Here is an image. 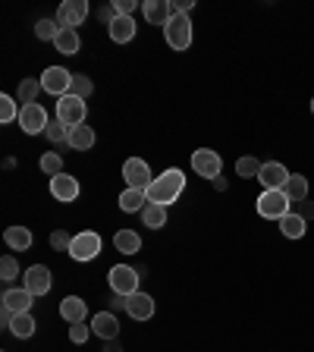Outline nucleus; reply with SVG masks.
I'll return each mask as SVG.
<instances>
[{
    "instance_id": "14",
    "label": "nucleus",
    "mask_w": 314,
    "mask_h": 352,
    "mask_svg": "<svg viewBox=\"0 0 314 352\" xmlns=\"http://www.w3.org/2000/svg\"><path fill=\"white\" fill-rule=\"evenodd\" d=\"M142 10H145V22L161 25V29L176 16V7L170 3V0H145V3H142Z\"/></svg>"
},
{
    "instance_id": "10",
    "label": "nucleus",
    "mask_w": 314,
    "mask_h": 352,
    "mask_svg": "<svg viewBox=\"0 0 314 352\" xmlns=\"http://www.w3.org/2000/svg\"><path fill=\"white\" fill-rule=\"evenodd\" d=\"M47 123H51V117H47V110L41 107V104H25V107L19 110V126L22 132H29V135H38V132L47 129Z\"/></svg>"
},
{
    "instance_id": "44",
    "label": "nucleus",
    "mask_w": 314,
    "mask_h": 352,
    "mask_svg": "<svg viewBox=\"0 0 314 352\" xmlns=\"http://www.w3.org/2000/svg\"><path fill=\"white\" fill-rule=\"evenodd\" d=\"M211 186L217 192H227V179H223V176H217V179H211Z\"/></svg>"
},
{
    "instance_id": "27",
    "label": "nucleus",
    "mask_w": 314,
    "mask_h": 352,
    "mask_svg": "<svg viewBox=\"0 0 314 352\" xmlns=\"http://www.w3.org/2000/svg\"><path fill=\"white\" fill-rule=\"evenodd\" d=\"M54 47H57L60 54H66V57L79 54V47H82L79 32H73V29H60V35H57V41H54Z\"/></svg>"
},
{
    "instance_id": "43",
    "label": "nucleus",
    "mask_w": 314,
    "mask_h": 352,
    "mask_svg": "<svg viewBox=\"0 0 314 352\" xmlns=\"http://www.w3.org/2000/svg\"><path fill=\"white\" fill-rule=\"evenodd\" d=\"M110 308H113V311H117V308H123V311H126V296L113 293V299H110Z\"/></svg>"
},
{
    "instance_id": "13",
    "label": "nucleus",
    "mask_w": 314,
    "mask_h": 352,
    "mask_svg": "<svg viewBox=\"0 0 314 352\" xmlns=\"http://www.w3.org/2000/svg\"><path fill=\"white\" fill-rule=\"evenodd\" d=\"M51 286H54V277L44 264H35V267L25 271V289H29L32 296H47L51 293Z\"/></svg>"
},
{
    "instance_id": "25",
    "label": "nucleus",
    "mask_w": 314,
    "mask_h": 352,
    "mask_svg": "<svg viewBox=\"0 0 314 352\" xmlns=\"http://www.w3.org/2000/svg\"><path fill=\"white\" fill-rule=\"evenodd\" d=\"M145 205H148V195L142 189H126L120 195V211H126V214H142Z\"/></svg>"
},
{
    "instance_id": "20",
    "label": "nucleus",
    "mask_w": 314,
    "mask_h": 352,
    "mask_svg": "<svg viewBox=\"0 0 314 352\" xmlns=\"http://www.w3.org/2000/svg\"><path fill=\"white\" fill-rule=\"evenodd\" d=\"M32 299H35V296H32L25 286H22V289H7V293H3V308H10L13 315H22V311H32Z\"/></svg>"
},
{
    "instance_id": "11",
    "label": "nucleus",
    "mask_w": 314,
    "mask_h": 352,
    "mask_svg": "<svg viewBox=\"0 0 314 352\" xmlns=\"http://www.w3.org/2000/svg\"><path fill=\"white\" fill-rule=\"evenodd\" d=\"M85 16H88L85 0H66V3H60V10H57V25L60 29H73L76 32V25L85 22Z\"/></svg>"
},
{
    "instance_id": "26",
    "label": "nucleus",
    "mask_w": 314,
    "mask_h": 352,
    "mask_svg": "<svg viewBox=\"0 0 314 352\" xmlns=\"http://www.w3.org/2000/svg\"><path fill=\"white\" fill-rule=\"evenodd\" d=\"M283 192H286V198H289L293 205H299V201H305L308 198V179L302 173H293L289 179H286Z\"/></svg>"
},
{
    "instance_id": "5",
    "label": "nucleus",
    "mask_w": 314,
    "mask_h": 352,
    "mask_svg": "<svg viewBox=\"0 0 314 352\" xmlns=\"http://www.w3.org/2000/svg\"><path fill=\"white\" fill-rule=\"evenodd\" d=\"M101 236L95 230H82V233L73 236V245H69V258L73 261H95L101 255Z\"/></svg>"
},
{
    "instance_id": "16",
    "label": "nucleus",
    "mask_w": 314,
    "mask_h": 352,
    "mask_svg": "<svg viewBox=\"0 0 314 352\" xmlns=\"http://www.w3.org/2000/svg\"><path fill=\"white\" fill-rule=\"evenodd\" d=\"M126 315L132 318V321H148V318L154 315V299L148 293H132L126 296Z\"/></svg>"
},
{
    "instance_id": "15",
    "label": "nucleus",
    "mask_w": 314,
    "mask_h": 352,
    "mask_svg": "<svg viewBox=\"0 0 314 352\" xmlns=\"http://www.w3.org/2000/svg\"><path fill=\"white\" fill-rule=\"evenodd\" d=\"M289 176H293V173H289V170H286L280 161H267L261 167V173H258V183H261L264 189H283Z\"/></svg>"
},
{
    "instance_id": "1",
    "label": "nucleus",
    "mask_w": 314,
    "mask_h": 352,
    "mask_svg": "<svg viewBox=\"0 0 314 352\" xmlns=\"http://www.w3.org/2000/svg\"><path fill=\"white\" fill-rule=\"evenodd\" d=\"M183 189H186V173L179 167H170V170H164L161 176H154V183L145 189V195H148V201L151 205H173L176 198L183 195Z\"/></svg>"
},
{
    "instance_id": "33",
    "label": "nucleus",
    "mask_w": 314,
    "mask_h": 352,
    "mask_svg": "<svg viewBox=\"0 0 314 352\" xmlns=\"http://www.w3.org/2000/svg\"><path fill=\"white\" fill-rule=\"evenodd\" d=\"M19 104H16L13 95H0V123H13L19 120Z\"/></svg>"
},
{
    "instance_id": "40",
    "label": "nucleus",
    "mask_w": 314,
    "mask_h": 352,
    "mask_svg": "<svg viewBox=\"0 0 314 352\" xmlns=\"http://www.w3.org/2000/svg\"><path fill=\"white\" fill-rule=\"evenodd\" d=\"M139 7L135 0H113V10H117V16H132V10Z\"/></svg>"
},
{
    "instance_id": "36",
    "label": "nucleus",
    "mask_w": 314,
    "mask_h": 352,
    "mask_svg": "<svg viewBox=\"0 0 314 352\" xmlns=\"http://www.w3.org/2000/svg\"><path fill=\"white\" fill-rule=\"evenodd\" d=\"M44 135H47L54 145H63V142H69V129H66L60 120H51V123H47V129H44Z\"/></svg>"
},
{
    "instance_id": "45",
    "label": "nucleus",
    "mask_w": 314,
    "mask_h": 352,
    "mask_svg": "<svg viewBox=\"0 0 314 352\" xmlns=\"http://www.w3.org/2000/svg\"><path fill=\"white\" fill-rule=\"evenodd\" d=\"M104 352H123V349H120V343H117V340H107V346H104Z\"/></svg>"
},
{
    "instance_id": "18",
    "label": "nucleus",
    "mask_w": 314,
    "mask_h": 352,
    "mask_svg": "<svg viewBox=\"0 0 314 352\" xmlns=\"http://www.w3.org/2000/svg\"><path fill=\"white\" fill-rule=\"evenodd\" d=\"M135 32H139V25H135V19H132V16H117V19L107 25L110 41H117V44L132 41V38H135Z\"/></svg>"
},
{
    "instance_id": "38",
    "label": "nucleus",
    "mask_w": 314,
    "mask_h": 352,
    "mask_svg": "<svg viewBox=\"0 0 314 352\" xmlns=\"http://www.w3.org/2000/svg\"><path fill=\"white\" fill-rule=\"evenodd\" d=\"M88 337H91V324H85V321H82V324H69V340H73L76 346H82Z\"/></svg>"
},
{
    "instance_id": "6",
    "label": "nucleus",
    "mask_w": 314,
    "mask_h": 352,
    "mask_svg": "<svg viewBox=\"0 0 314 352\" xmlns=\"http://www.w3.org/2000/svg\"><path fill=\"white\" fill-rule=\"evenodd\" d=\"M85 113H88L85 101H82V98H76V95H63L57 101V120L66 126V129L85 126Z\"/></svg>"
},
{
    "instance_id": "30",
    "label": "nucleus",
    "mask_w": 314,
    "mask_h": 352,
    "mask_svg": "<svg viewBox=\"0 0 314 352\" xmlns=\"http://www.w3.org/2000/svg\"><path fill=\"white\" fill-rule=\"evenodd\" d=\"M38 91H41V79H22L19 91H16V101H22V107H25V104H35Z\"/></svg>"
},
{
    "instance_id": "8",
    "label": "nucleus",
    "mask_w": 314,
    "mask_h": 352,
    "mask_svg": "<svg viewBox=\"0 0 314 352\" xmlns=\"http://www.w3.org/2000/svg\"><path fill=\"white\" fill-rule=\"evenodd\" d=\"M192 167H195L198 176H205V179H217V176H223V161H220V154L211 151V148H198V151H192Z\"/></svg>"
},
{
    "instance_id": "2",
    "label": "nucleus",
    "mask_w": 314,
    "mask_h": 352,
    "mask_svg": "<svg viewBox=\"0 0 314 352\" xmlns=\"http://www.w3.org/2000/svg\"><path fill=\"white\" fill-rule=\"evenodd\" d=\"M164 38H167L170 51H189L192 38H195V32H192V19L186 13H176L173 19L164 25Z\"/></svg>"
},
{
    "instance_id": "12",
    "label": "nucleus",
    "mask_w": 314,
    "mask_h": 352,
    "mask_svg": "<svg viewBox=\"0 0 314 352\" xmlns=\"http://www.w3.org/2000/svg\"><path fill=\"white\" fill-rule=\"evenodd\" d=\"M79 179L76 176H69V173H60V176H54L51 179V195L57 198V201H63V205H69V201H76L79 198Z\"/></svg>"
},
{
    "instance_id": "3",
    "label": "nucleus",
    "mask_w": 314,
    "mask_h": 352,
    "mask_svg": "<svg viewBox=\"0 0 314 352\" xmlns=\"http://www.w3.org/2000/svg\"><path fill=\"white\" fill-rule=\"evenodd\" d=\"M289 211H293V201L286 198L283 189H264L258 198V214L264 220H283Z\"/></svg>"
},
{
    "instance_id": "23",
    "label": "nucleus",
    "mask_w": 314,
    "mask_h": 352,
    "mask_svg": "<svg viewBox=\"0 0 314 352\" xmlns=\"http://www.w3.org/2000/svg\"><path fill=\"white\" fill-rule=\"evenodd\" d=\"M98 135L91 126H76V129H69V148L73 151H88V148H95Z\"/></svg>"
},
{
    "instance_id": "24",
    "label": "nucleus",
    "mask_w": 314,
    "mask_h": 352,
    "mask_svg": "<svg viewBox=\"0 0 314 352\" xmlns=\"http://www.w3.org/2000/svg\"><path fill=\"white\" fill-rule=\"evenodd\" d=\"M113 245H117V252H123V255H139L142 236L135 233V230H120V233L113 236Z\"/></svg>"
},
{
    "instance_id": "7",
    "label": "nucleus",
    "mask_w": 314,
    "mask_h": 352,
    "mask_svg": "<svg viewBox=\"0 0 314 352\" xmlns=\"http://www.w3.org/2000/svg\"><path fill=\"white\" fill-rule=\"evenodd\" d=\"M41 88L47 91V95H69V88H73V73L69 69H63V66H47L41 73Z\"/></svg>"
},
{
    "instance_id": "39",
    "label": "nucleus",
    "mask_w": 314,
    "mask_h": 352,
    "mask_svg": "<svg viewBox=\"0 0 314 352\" xmlns=\"http://www.w3.org/2000/svg\"><path fill=\"white\" fill-rule=\"evenodd\" d=\"M51 245L57 252H69V245H73V236L66 233V230H57V233H51Z\"/></svg>"
},
{
    "instance_id": "42",
    "label": "nucleus",
    "mask_w": 314,
    "mask_h": 352,
    "mask_svg": "<svg viewBox=\"0 0 314 352\" xmlns=\"http://www.w3.org/2000/svg\"><path fill=\"white\" fill-rule=\"evenodd\" d=\"M173 7H176V13H189V10L195 7V0H176Z\"/></svg>"
},
{
    "instance_id": "37",
    "label": "nucleus",
    "mask_w": 314,
    "mask_h": 352,
    "mask_svg": "<svg viewBox=\"0 0 314 352\" xmlns=\"http://www.w3.org/2000/svg\"><path fill=\"white\" fill-rule=\"evenodd\" d=\"M19 277V264H16V258L13 255H3L0 258V280L3 283H10V280H16Z\"/></svg>"
},
{
    "instance_id": "21",
    "label": "nucleus",
    "mask_w": 314,
    "mask_h": 352,
    "mask_svg": "<svg viewBox=\"0 0 314 352\" xmlns=\"http://www.w3.org/2000/svg\"><path fill=\"white\" fill-rule=\"evenodd\" d=\"M280 233H283L286 239H302V236L308 233V220L302 217L299 211H289L283 220H280Z\"/></svg>"
},
{
    "instance_id": "34",
    "label": "nucleus",
    "mask_w": 314,
    "mask_h": 352,
    "mask_svg": "<svg viewBox=\"0 0 314 352\" xmlns=\"http://www.w3.org/2000/svg\"><path fill=\"white\" fill-rule=\"evenodd\" d=\"M35 35L41 38V41H57V35H60L57 19H38L35 22Z\"/></svg>"
},
{
    "instance_id": "29",
    "label": "nucleus",
    "mask_w": 314,
    "mask_h": 352,
    "mask_svg": "<svg viewBox=\"0 0 314 352\" xmlns=\"http://www.w3.org/2000/svg\"><path fill=\"white\" fill-rule=\"evenodd\" d=\"M10 333L19 340H29L32 333H35V318H32V311H22V315L13 318V324H10Z\"/></svg>"
},
{
    "instance_id": "31",
    "label": "nucleus",
    "mask_w": 314,
    "mask_h": 352,
    "mask_svg": "<svg viewBox=\"0 0 314 352\" xmlns=\"http://www.w3.org/2000/svg\"><path fill=\"white\" fill-rule=\"evenodd\" d=\"M38 167H41V173L51 176V179H54V176H60V173H66V170H63V157H60L57 151L41 154V161H38Z\"/></svg>"
},
{
    "instance_id": "35",
    "label": "nucleus",
    "mask_w": 314,
    "mask_h": 352,
    "mask_svg": "<svg viewBox=\"0 0 314 352\" xmlns=\"http://www.w3.org/2000/svg\"><path fill=\"white\" fill-rule=\"evenodd\" d=\"M91 91H95V82L88 79V76H82V73H73V88H69V95H76V98L85 101Z\"/></svg>"
},
{
    "instance_id": "9",
    "label": "nucleus",
    "mask_w": 314,
    "mask_h": 352,
    "mask_svg": "<svg viewBox=\"0 0 314 352\" xmlns=\"http://www.w3.org/2000/svg\"><path fill=\"white\" fill-rule=\"evenodd\" d=\"M123 179L129 189H142V192L154 183L151 167H148V161H142V157H129V161L123 164Z\"/></svg>"
},
{
    "instance_id": "46",
    "label": "nucleus",
    "mask_w": 314,
    "mask_h": 352,
    "mask_svg": "<svg viewBox=\"0 0 314 352\" xmlns=\"http://www.w3.org/2000/svg\"><path fill=\"white\" fill-rule=\"evenodd\" d=\"M311 113H314V98H311Z\"/></svg>"
},
{
    "instance_id": "17",
    "label": "nucleus",
    "mask_w": 314,
    "mask_h": 352,
    "mask_svg": "<svg viewBox=\"0 0 314 352\" xmlns=\"http://www.w3.org/2000/svg\"><path fill=\"white\" fill-rule=\"evenodd\" d=\"M91 333L101 340H117L120 337V318L113 311H98L91 318Z\"/></svg>"
},
{
    "instance_id": "19",
    "label": "nucleus",
    "mask_w": 314,
    "mask_h": 352,
    "mask_svg": "<svg viewBox=\"0 0 314 352\" xmlns=\"http://www.w3.org/2000/svg\"><path fill=\"white\" fill-rule=\"evenodd\" d=\"M85 315H88V305L79 296H66V299L60 302V318H63L66 324H82Z\"/></svg>"
},
{
    "instance_id": "4",
    "label": "nucleus",
    "mask_w": 314,
    "mask_h": 352,
    "mask_svg": "<svg viewBox=\"0 0 314 352\" xmlns=\"http://www.w3.org/2000/svg\"><path fill=\"white\" fill-rule=\"evenodd\" d=\"M139 280H142V271L139 267H129V264H113L110 274H107V283L117 296L139 293Z\"/></svg>"
},
{
    "instance_id": "41",
    "label": "nucleus",
    "mask_w": 314,
    "mask_h": 352,
    "mask_svg": "<svg viewBox=\"0 0 314 352\" xmlns=\"http://www.w3.org/2000/svg\"><path fill=\"white\" fill-rule=\"evenodd\" d=\"M299 214L305 220H314V201H308V198H305V201H299Z\"/></svg>"
},
{
    "instance_id": "32",
    "label": "nucleus",
    "mask_w": 314,
    "mask_h": 352,
    "mask_svg": "<svg viewBox=\"0 0 314 352\" xmlns=\"http://www.w3.org/2000/svg\"><path fill=\"white\" fill-rule=\"evenodd\" d=\"M261 167L264 164L258 161V157H239V161H236V173H239L242 179H258Z\"/></svg>"
},
{
    "instance_id": "28",
    "label": "nucleus",
    "mask_w": 314,
    "mask_h": 352,
    "mask_svg": "<svg viewBox=\"0 0 314 352\" xmlns=\"http://www.w3.org/2000/svg\"><path fill=\"white\" fill-rule=\"evenodd\" d=\"M142 223H145L148 230H161L164 223H167V208H164V205H151V201H148L145 211H142Z\"/></svg>"
},
{
    "instance_id": "22",
    "label": "nucleus",
    "mask_w": 314,
    "mask_h": 352,
    "mask_svg": "<svg viewBox=\"0 0 314 352\" xmlns=\"http://www.w3.org/2000/svg\"><path fill=\"white\" fill-rule=\"evenodd\" d=\"M3 239H7V245H10L13 252H29L32 242H35V236H32L29 227H7Z\"/></svg>"
}]
</instances>
